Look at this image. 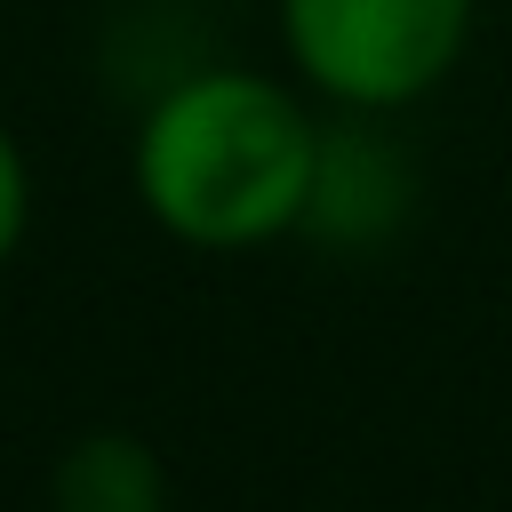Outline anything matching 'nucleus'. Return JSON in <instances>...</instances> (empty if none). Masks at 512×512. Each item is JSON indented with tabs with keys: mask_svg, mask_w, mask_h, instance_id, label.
Wrapping results in <instances>:
<instances>
[{
	"mask_svg": "<svg viewBox=\"0 0 512 512\" xmlns=\"http://www.w3.org/2000/svg\"><path fill=\"white\" fill-rule=\"evenodd\" d=\"M328 120L296 80L256 64H192L144 96L128 184L136 208L192 256H256L312 216Z\"/></svg>",
	"mask_w": 512,
	"mask_h": 512,
	"instance_id": "nucleus-1",
	"label": "nucleus"
},
{
	"mask_svg": "<svg viewBox=\"0 0 512 512\" xmlns=\"http://www.w3.org/2000/svg\"><path fill=\"white\" fill-rule=\"evenodd\" d=\"M296 88L344 120L416 112L456 80L480 32V0H272Z\"/></svg>",
	"mask_w": 512,
	"mask_h": 512,
	"instance_id": "nucleus-2",
	"label": "nucleus"
},
{
	"mask_svg": "<svg viewBox=\"0 0 512 512\" xmlns=\"http://www.w3.org/2000/svg\"><path fill=\"white\" fill-rule=\"evenodd\" d=\"M48 512H168V464L128 424H88L48 464Z\"/></svg>",
	"mask_w": 512,
	"mask_h": 512,
	"instance_id": "nucleus-3",
	"label": "nucleus"
},
{
	"mask_svg": "<svg viewBox=\"0 0 512 512\" xmlns=\"http://www.w3.org/2000/svg\"><path fill=\"white\" fill-rule=\"evenodd\" d=\"M24 232H32V160H24V144H16V128L0 120V272L16 264V248H24Z\"/></svg>",
	"mask_w": 512,
	"mask_h": 512,
	"instance_id": "nucleus-4",
	"label": "nucleus"
},
{
	"mask_svg": "<svg viewBox=\"0 0 512 512\" xmlns=\"http://www.w3.org/2000/svg\"><path fill=\"white\" fill-rule=\"evenodd\" d=\"M192 8H232V0H192Z\"/></svg>",
	"mask_w": 512,
	"mask_h": 512,
	"instance_id": "nucleus-5",
	"label": "nucleus"
}]
</instances>
